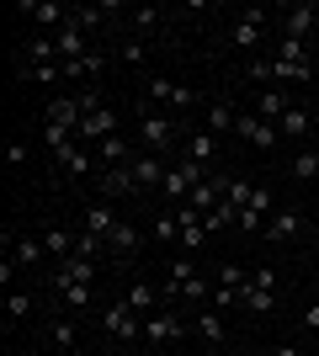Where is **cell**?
Masks as SVG:
<instances>
[{
  "label": "cell",
  "mask_w": 319,
  "mask_h": 356,
  "mask_svg": "<svg viewBox=\"0 0 319 356\" xmlns=\"http://www.w3.org/2000/svg\"><path fill=\"white\" fill-rule=\"evenodd\" d=\"M22 54H27L22 64H54V59H59V48H54V38H32V43L22 48Z\"/></svg>",
  "instance_id": "obj_25"
},
{
  "label": "cell",
  "mask_w": 319,
  "mask_h": 356,
  "mask_svg": "<svg viewBox=\"0 0 319 356\" xmlns=\"http://www.w3.org/2000/svg\"><path fill=\"white\" fill-rule=\"evenodd\" d=\"M202 229H208V234H213V229H240V208H234V202L224 197V202H218V208L202 218Z\"/></svg>",
  "instance_id": "obj_20"
},
{
  "label": "cell",
  "mask_w": 319,
  "mask_h": 356,
  "mask_svg": "<svg viewBox=\"0 0 319 356\" xmlns=\"http://www.w3.org/2000/svg\"><path fill=\"white\" fill-rule=\"evenodd\" d=\"M240 309H250V314H272V309H277V293H266V287H240Z\"/></svg>",
  "instance_id": "obj_22"
},
{
  "label": "cell",
  "mask_w": 319,
  "mask_h": 356,
  "mask_svg": "<svg viewBox=\"0 0 319 356\" xmlns=\"http://www.w3.org/2000/svg\"><path fill=\"white\" fill-rule=\"evenodd\" d=\"M250 80H277V59H256L250 64Z\"/></svg>",
  "instance_id": "obj_46"
},
{
  "label": "cell",
  "mask_w": 319,
  "mask_h": 356,
  "mask_svg": "<svg viewBox=\"0 0 319 356\" xmlns=\"http://www.w3.org/2000/svg\"><path fill=\"white\" fill-rule=\"evenodd\" d=\"M202 181H213L208 165H197V160H186V154H181V165H170V170H165V186H160V192H165L170 202H181V197L197 192Z\"/></svg>",
  "instance_id": "obj_1"
},
{
  "label": "cell",
  "mask_w": 319,
  "mask_h": 356,
  "mask_svg": "<svg viewBox=\"0 0 319 356\" xmlns=\"http://www.w3.org/2000/svg\"><path fill=\"white\" fill-rule=\"evenodd\" d=\"M101 70H106V59H101V54H96V48H91V54H85V59L64 64V74H101Z\"/></svg>",
  "instance_id": "obj_34"
},
{
  "label": "cell",
  "mask_w": 319,
  "mask_h": 356,
  "mask_svg": "<svg viewBox=\"0 0 319 356\" xmlns=\"http://www.w3.org/2000/svg\"><path fill=\"white\" fill-rule=\"evenodd\" d=\"M181 298H192V303H208V298H213V287L202 282V277H186V282H181Z\"/></svg>",
  "instance_id": "obj_36"
},
{
  "label": "cell",
  "mask_w": 319,
  "mask_h": 356,
  "mask_svg": "<svg viewBox=\"0 0 319 356\" xmlns=\"http://www.w3.org/2000/svg\"><path fill=\"white\" fill-rule=\"evenodd\" d=\"M117 229V213H112V202H91V213H85V234H96L106 245V234Z\"/></svg>",
  "instance_id": "obj_12"
},
{
  "label": "cell",
  "mask_w": 319,
  "mask_h": 356,
  "mask_svg": "<svg viewBox=\"0 0 319 356\" xmlns=\"http://www.w3.org/2000/svg\"><path fill=\"white\" fill-rule=\"evenodd\" d=\"M272 356H304V351H298V346H277Z\"/></svg>",
  "instance_id": "obj_50"
},
{
  "label": "cell",
  "mask_w": 319,
  "mask_h": 356,
  "mask_svg": "<svg viewBox=\"0 0 319 356\" xmlns=\"http://www.w3.org/2000/svg\"><path fill=\"white\" fill-rule=\"evenodd\" d=\"M54 160L64 165V176H85V170H91V149H85V144H69V149H59Z\"/></svg>",
  "instance_id": "obj_15"
},
{
  "label": "cell",
  "mask_w": 319,
  "mask_h": 356,
  "mask_svg": "<svg viewBox=\"0 0 319 356\" xmlns=\"http://www.w3.org/2000/svg\"><path fill=\"white\" fill-rule=\"evenodd\" d=\"M213 154H218V134H208V128H202V134H192V138H186V160L208 165Z\"/></svg>",
  "instance_id": "obj_17"
},
{
  "label": "cell",
  "mask_w": 319,
  "mask_h": 356,
  "mask_svg": "<svg viewBox=\"0 0 319 356\" xmlns=\"http://www.w3.org/2000/svg\"><path fill=\"white\" fill-rule=\"evenodd\" d=\"M16 11H22V16H32L38 27H54V32H59L64 22H69V6H59V0H22Z\"/></svg>",
  "instance_id": "obj_4"
},
{
  "label": "cell",
  "mask_w": 319,
  "mask_h": 356,
  "mask_svg": "<svg viewBox=\"0 0 319 356\" xmlns=\"http://www.w3.org/2000/svg\"><path fill=\"white\" fill-rule=\"evenodd\" d=\"M277 128H282V138H304L309 128H314V118H309L304 106H293V112H288L282 122H277Z\"/></svg>",
  "instance_id": "obj_24"
},
{
  "label": "cell",
  "mask_w": 319,
  "mask_h": 356,
  "mask_svg": "<svg viewBox=\"0 0 319 356\" xmlns=\"http://www.w3.org/2000/svg\"><path fill=\"white\" fill-rule=\"evenodd\" d=\"M250 287H266V293H277V271H272V266L250 271Z\"/></svg>",
  "instance_id": "obj_44"
},
{
  "label": "cell",
  "mask_w": 319,
  "mask_h": 356,
  "mask_svg": "<svg viewBox=\"0 0 319 356\" xmlns=\"http://www.w3.org/2000/svg\"><path fill=\"white\" fill-rule=\"evenodd\" d=\"M298 234H304V213H293V208L272 213V223H266V239H272V245H293Z\"/></svg>",
  "instance_id": "obj_5"
},
{
  "label": "cell",
  "mask_w": 319,
  "mask_h": 356,
  "mask_svg": "<svg viewBox=\"0 0 319 356\" xmlns=\"http://www.w3.org/2000/svg\"><path fill=\"white\" fill-rule=\"evenodd\" d=\"M277 54H282V64H309V59H304V43H298V38H282V43H277Z\"/></svg>",
  "instance_id": "obj_38"
},
{
  "label": "cell",
  "mask_w": 319,
  "mask_h": 356,
  "mask_svg": "<svg viewBox=\"0 0 319 356\" xmlns=\"http://www.w3.org/2000/svg\"><path fill=\"white\" fill-rule=\"evenodd\" d=\"M266 208H272V192H266V186H256V197H250V208H245V213H256V218H266Z\"/></svg>",
  "instance_id": "obj_42"
},
{
  "label": "cell",
  "mask_w": 319,
  "mask_h": 356,
  "mask_svg": "<svg viewBox=\"0 0 319 356\" xmlns=\"http://www.w3.org/2000/svg\"><path fill=\"white\" fill-rule=\"evenodd\" d=\"M101 192H106V197H133V192H138L133 165H106V170H101Z\"/></svg>",
  "instance_id": "obj_9"
},
{
  "label": "cell",
  "mask_w": 319,
  "mask_h": 356,
  "mask_svg": "<svg viewBox=\"0 0 319 356\" xmlns=\"http://www.w3.org/2000/svg\"><path fill=\"white\" fill-rule=\"evenodd\" d=\"M293 176L298 181H319V149H304V154L293 160Z\"/></svg>",
  "instance_id": "obj_29"
},
{
  "label": "cell",
  "mask_w": 319,
  "mask_h": 356,
  "mask_svg": "<svg viewBox=\"0 0 319 356\" xmlns=\"http://www.w3.org/2000/svg\"><path fill=\"white\" fill-rule=\"evenodd\" d=\"M144 341H149V346L181 341V319H176V314H149V319H144Z\"/></svg>",
  "instance_id": "obj_7"
},
{
  "label": "cell",
  "mask_w": 319,
  "mask_h": 356,
  "mask_svg": "<svg viewBox=\"0 0 319 356\" xmlns=\"http://www.w3.org/2000/svg\"><path fill=\"white\" fill-rule=\"evenodd\" d=\"M213 303H218V309H234V303H240V287H213Z\"/></svg>",
  "instance_id": "obj_47"
},
{
  "label": "cell",
  "mask_w": 319,
  "mask_h": 356,
  "mask_svg": "<svg viewBox=\"0 0 319 356\" xmlns=\"http://www.w3.org/2000/svg\"><path fill=\"white\" fill-rule=\"evenodd\" d=\"M176 134H181V128H176L170 118H144V122H138V144H144V149H170Z\"/></svg>",
  "instance_id": "obj_6"
},
{
  "label": "cell",
  "mask_w": 319,
  "mask_h": 356,
  "mask_svg": "<svg viewBox=\"0 0 319 356\" xmlns=\"http://www.w3.org/2000/svg\"><path fill=\"white\" fill-rule=\"evenodd\" d=\"M304 32H314V6H293V11L282 16V38H298V43H304Z\"/></svg>",
  "instance_id": "obj_14"
},
{
  "label": "cell",
  "mask_w": 319,
  "mask_h": 356,
  "mask_svg": "<svg viewBox=\"0 0 319 356\" xmlns=\"http://www.w3.org/2000/svg\"><path fill=\"white\" fill-rule=\"evenodd\" d=\"M277 80H309V64H282L277 59Z\"/></svg>",
  "instance_id": "obj_41"
},
{
  "label": "cell",
  "mask_w": 319,
  "mask_h": 356,
  "mask_svg": "<svg viewBox=\"0 0 319 356\" xmlns=\"http://www.w3.org/2000/svg\"><path fill=\"white\" fill-rule=\"evenodd\" d=\"M101 325H106V335H112V341H138V314L128 309V303H106L101 309Z\"/></svg>",
  "instance_id": "obj_2"
},
{
  "label": "cell",
  "mask_w": 319,
  "mask_h": 356,
  "mask_svg": "<svg viewBox=\"0 0 319 356\" xmlns=\"http://www.w3.org/2000/svg\"><path fill=\"white\" fill-rule=\"evenodd\" d=\"M106 245H112V255H133L138 245H144V234H138V223H122L117 218V229L106 234Z\"/></svg>",
  "instance_id": "obj_13"
},
{
  "label": "cell",
  "mask_w": 319,
  "mask_h": 356,
  "mask_svg": "<svg viewBox=\"0 0 319 356\" xmlns=\"http://www.w3.org/2000/svg\"><path fill=\"white\" fill-rule=\"evenodd\" d=\"M197 330H202L208 346H224V319H218V314H197Z\"/></svg>",
  "instance_id": "obj_32"
},
{
  "label": "cell",
  "mask_w": 319,
  "mask_h": 356,
  "mask_svg": "<svg viewBox=\"0 0 319 356\" xmlns=\"http://www.w3.org/2000/svg\"><path fill=\"white\" fill-rule=\"evenodd\" d=\"M43 245H48V255H54V261H64V255H75V239L64 234L59 223H54V229H48V234H43Z\"/></svg>",
  "instance_id": "obj_26"
},
{
  "label": "cell",
  "mask_w": 319,
  "mask_h": 356,
  "mask_svg": "<svg viewBox=\"0 0 319 356\" xmlns=\"http://www.w3.org/2000/svg\"><path fill=\"white\" fill-rule=\"evenodd\" d=\"M304 325H309V330H314V335H319V303H309V314H304Z\"/></svg>",
  "instance_id": "obj_49"
},
{
  "label": "cell",
  "mask_w": 319,
  "mask_h": 356,
  "mask_svg": "<svg viewBox=\"0 0 319 356\" xmlns=\"http://www.w3.org/2000/svg\"><path fill=\"white\" fill-rule=\"evenodd\" d=\"M43 255H48V245L27 234V239H16V255H11V261H16V271H27V266H38Z\"/></svg>",
  "instance_id": "obj_18"
},
{
  "label": "cell",
  "mask_w": 319,
  "mask_h": 356,
  "mask_svg": "<svg viewBox=\"0 0 319 356\" xmlns=\"http://www.w3.org/2000/svg\"><path fill=\"white\" fill-rule=\"evenodd\" d=\"M202 356H218V346H208V351H202Z\"/></svg>",
  "instance_id": "obj_51"
},
{
  "label": "cell",
  "mask_w": 319,
  "mask_h": 356,
  "mask_svg": "<svg viewBox=\"0 0 319 356\" xmlns=\"http://www.w3.org/2000/svg\"><path fill=\"white\" fill-rule=\"evenodd\" d=\"M106 11H117V6H80V11H69V22H75L80 32H96L106 22Z\"/></svg>",
  "instance_id": "obj_23"
},
{
  "label": "cell",
  "mask_w": 319,
  "mask_h": 356,
  "mask_svg": "<svg viewBox=\"0 0 319 356\" xmlns=\"http://www.w3.org/2000/svg\"><path fill=\"white\" fill-rule=\"evenodd\" d=\"M27 309H32V298H27V293H11V298H6V314H11V319H22Z\"/></svg>",
  "instance_id": "obj_45"
},
{
  "label": "cell",
  "mask_w": 319,
  "mask_h": 356,
  "mask_svg": "<svg viewBox=\"0 0 319 356\" xmlns=\"http://www.w3.org/2000/svg\"><path fill=\"white\" fill-rule=\"evenodd\" d=\"M256 43H261V27H256V22H245V16H240V22L229 27V48H240V54H250V48H256Z\"/></svg>",
  "instance_id": "obj_19"
},
{
  "label": "cell",
  "mask_w": 319,
  "mask_h": 356,
  "mask_svg": "<svg viewBox=\"0 0 319 356\" xmlns=\"http://www.w3.org/2000/svg\"><path fill=\"white\" fill-rule=\"evenodd\" d=\"M165 170H170V165H160L154 154H133V181H138V192H149V186H165Z\"/></svg>",
  "instance_id": "obj_10"
},
{
  "label": "cell",
  "mask_w": 319,
  "mask_h": 356,
  "mask_svg": "<svg viewBox=\"0 0 319 356\" xmlns=\"http://www.w3.org/2000/svg\"><path fill=\"white\" fill-rule=\"evenodd\" d=\"M117 134V112L112 106H96V112H85V122H80V144H101V138H112Z\"/></svg>",
  "instance_id": "obj_3"
},
{
  "label": "cell",
  "mask_w": 319,
  "mask_h": 356,
  "mask_svg": "<svg viewBox=\"0 0 319 356\" xmlns=\"http://www.w3.org/2000/svg\"><path fill=\"white\" fill-rule=\"evenodd\" d=\"M22 74H27V80H38V86H59V64H22Z\"/></svg>",
  "instance_id": "obj_30"
},
{
  "label": "cell",
  "mask_w": 319,
  "mask_h": 356,
  "mask_svg": "<svg viewBox=\"0 0 319 356\" xmlns=\"http://www.w3.org/2000/svg\"><path fill=\"white\" fill-rule=\"evenodd\" d=\"M59 298H64V309H91V282H69Z\"/></svg>",
  "instance_id": "obj_31"
},
{
  "label": "cell",
  "mask_w": 319,
  "mask_h": 356,
  "mask_svg": "<svg viewBox=\"0 0 319 356\" xmlns=\"http://www.w3.org/2000/svg\"><path fill=\"white\" fill-rule=\"evenodd\" d=\"M192 102H197V90H192V86H176V106H181V112H186V106H192Z\"/></svg>",
  "instance_id": "obj_48"
},
{
  "label": "cell",
  "mask_w": 319,
  "mask_h": 356,
  "mask_svg": "<svg viewBox=\"0 0 319 356\" xmlns=\"http://www.w3.org/2000/svg\"><path fill=\"white\" fill-rule=\"evenodd\" d=\"M144 90H149L154 102H176V86H170V80H160V74H154V80H149Z\"/></svg>",
  "instance_id": "obj_40"
},
{
  "label": "cell",
  "mask_w": 319,
  "mask_h": 356,
  "mask_svg": "<svg viewBox=\"0 0 319 356\" xmlns=\"http://www.w3.org/2000/svg\"><path fill=\"white\" fill-rule=\"evenodd\" d=\"M186 277H197V266H192V255H181L176 266H170V282H165V293H181V282Z\"/></svg>",
  "instance_id": "obj_35"
},
{
  "label": "cell",
  "mask_w": 319,
  "mask_h": 356,
  "mask_svg": "<svg viewBox=\"0 0 319 356\" xmlns=\"http://www.w3.org/2000/svg\"><path fill=\"white\" fill-rule=\"evenodd\" d=\"M154 22H160V11H154V6H138V11H133V27H138V32H149Z\"/></svg>",
  "instance_id": "obj_43"
},
{
  "label": "cell",
  "mask_w": 319,
  "mask_h": 356,
  "mask_svg": "<svg viewBox=\"0 0 319 356\" xmlns=\"http://www.w3.org/2000/svg\"><path fill=\"white\" fill-rule=\"evenodd\" d=\"M288 112H293L288 90H277V86H266V90H261V102H256V118H266V122H282Z\"/></svg>",
  "instance_id": "obj_11"
},
{
  "label": "cell",
  "mask_w": 319,
  "mask_h": 356,
  "mask_svg": "<svg viewBox=\"0 0 319 356\" xmlns=\"http://www.w3.org/2000/svg\"><path fill=\"white\" fill-rule=\"evenodd\" d=\"M234 122H240V118H234V106H229V102L208 106V134H229V128H234Z\"/></svg>",
  "instance_id": "obj_27"
},
{
  "label": "cell",
  "mask_w": 319,
  "mask_h": 356,
  "mask_svg": "<svg viewBox=\"0 0 319 356\" xmlns=\"http://www.w3.org/2000/svg\"><path fill=\"white\" fill-rule=\"evenodd\" d=\"M54 48H59V59H69V64H75V59H85V54H91V48H85V32H80L75 22H64V27L54 32Z\"/></svg>",
  "instance_id": "obj_8"
},
{
  "label": "cell",
  "mask_w": 319,
  "mask_h": 356,
  "mask_svg": "<svg viewBox=\"0 0 319 356\" xmlns=\"http://www.w3.org/2000/svg\"><path fill=\"white\" fill-rule=\"evenodd\" d=\"M122 303H128V309H133V314H149L154 303H160V293H154L149 282H133V287H128V293H122Z\"/></svg>",
  "instance_id": "obj_21"
},
{
  "label": "cell",
  "mask_w": 319,
  "mask_h": 356,
  "mask_svg": "<svg viewBox=\"0 0 319 356\" xmlns=\"http://www.w3.org/2000/svg\"><path fill=\"white\" fill-rule=\"evenodd\" d=\"M149 239H160V245H170V239H181V223H176V213H160V218L149 223Z\"/></svg>",
  "instance_id": "obj_28"
},
{
  "label": "cell",
  "mask_w": 319,
  "mask_h": 356,
  "mask_svg": "<svg viewBox=\"0 0 319 356\" xmlns=\"http://www.w3.org/2000/svg\"><path fill=\"white\" fill-rule=\"evenodd\" d=\"M224 197L245 213V208H250V197H256V181H229V192H224Z\"/></svg>",
  "instance_id": "obj_33"
},
{
  "label": "cell",
  "mask_w": 319,
  "mask_h": 356,
  "mask_svg": "<svg viewBox=\"0 0 319 356\" xmlns=\"http://www.w3.org/2000/svg\"><path fill=\"white\" fill-rule=\"evenodd\" d=\"M96 154H101L106 165H133V149H128V138H122V134L101 138V144H96Z\"/></svg>",
  "instance_id": "obj_16"
},
{
  "label": "cell",
  "mask_w": 319,
  "mask_h": 356,
  "mask_svg": "<svg viewBox=\"0 0 319 356\" xmlns=\"http://www.w3.org/2000/svg\"><path fill=\"white\" fill-rule=\"evenodd\" d=\"M218 287H250V271L245 266H224L218 271Z\"/></svg>",
  "instance_id": "obj_39"
},
{
  "label": "cell",
  "mask_w": 319,
  "mask_h": 356,
  "mask_svg": "<svg viewBox=\"0 0 319 356\" xmlns=\"http://www.w3.org/2000/svg\"><path fill=\"white\" fill-rule=\"evenodd\" d=\"M54 346H59L64 356L75 351V325H69V319H59V325H54Z\"/></svg>",
  "instance_id": "obj_37"
}]
</instances>
